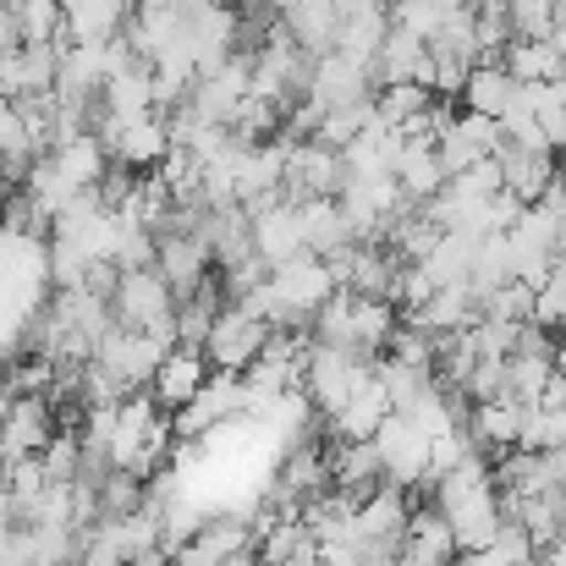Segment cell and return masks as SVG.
Wrapping results in <instances>:
<instances>
[{
  "label": "cell",
  "instance_id": "obj_40",
  "mask_svg": "<svg viewBox=\"0 0 566 566\" xmlns=\"http://www.w3.org/2000/svg\"><path fill=\"white\" fill-rule=\"evenodd\" d=\"M506 22L517 39H551L556 28V0H506Z\"/></svg>",
  "mask_w": 566,
  "mask_h": 566
},
{
  "label": "cell",
  "instance_id": "obj_34",
  "mask_svg": "<svg viewBox=\"0 0 566 566\" xmlns=\"http://www.w3.org/2000/svg\"><path fill=\"white\" fill-rule=\"evenodd\" d=\"M308 545H319V539H314V528H308L303 517H281V523L259 539V562L281 566V562H292L297 551H308Z\"/></svg>",
  "mask_w": 566,
  "mask_h": 566
},
{
  "label": "cell",
  "instance_id": "obj_46",
  "mask_svg": "<svg viewBox=\"0 0 566 566\" xmlns=\"http://www.w3.org/2000/svg\"><path fill=\"white\" fill-rule=\"evenodd\" d=\"M539 127H545L551 149H556V155H566V111H562V116H539Z\"/></svg>",
  "mask_w": 566,
  "mask_h": 566
},
{
  "label": "cell",
  "instance_id": "obj_36",
  "mask_svg": "<svg viewBox=\"0 0 566 566\" xmlns=\"http://www.w3.org/2000/svg\"><path fill=\"white\" fill-rule=\"evenodd\" d=\"M446 188L457 192L462 203H490L495 192L506 188V171H501V155H490V160H479V166H468L462 177H451Z\"/></svg>",
  "mask_w": 566,
  "mask_h": 566
},
{
  "label": "cell",
  "instance_id": "obj_10",
  "mask_svg": "<svg viewBox=\"0 0 566 566\" xmlns=\"http://www.w3.org/2000/svg\"><path fill=\"white\" fill-rule=\"evenodd\" d=\"M369 83H375L369 66H358L353 55L331 50V55L314 61V88H308V99H314L319 111H331V105H358V99H375Z\"/></svg>",
  "mask_w": 566,
  "mask_h": 566
},
{
  "label": "cell",
  "instance_id": "obj_25",
  "mask_svg": "<svg viewBox=\"0 0 566 566\" xmlns=\"http://www.w3.org/2000/svg\"><path fill=\"white\" fill-rule=\"evenodd\" d=\"M462 99L468 111H484V116H506L512 99H517V77L506 72V61H479L462 83Z\"/></svg>",
  "mask_w": 566,
  "mask_h": 566
},
{
  "label": "cell",
  "instance_id": "obj_14",
  "mask_svg": "<svg viewBox=\"0 0 566 566\" xmlns=\"http://www.w3.org/2000/svg\"><path fill=\"white\" fill-rule=\"evenodd\" d=\"M479 319H484V308H479V292H473V286H434V297L407 314V325L423 331V336L468 331V325H479Z\"/></svg>",
  "mask_w": 566,
  "mask_h": 566
},
{
  "label": "cell",
  "instance_id": "obj_7",
  "mask_svg": "<svg viewBox=\"0 0 566 566\" xmlns=\"http://www.w3.org/2000/svg\"><path fill=\"white\" fill-rule=\"evenodd\" d=\"M270 286H275V297L292 308V314H319V303L336 292V270H331V259L325 253H297V259H286V264H275L270 270Z\"/></svg>",
  "mask_w": 566,
  "mask_h": 566
},
{
  "label": "cell",
  "instance_id": "obj_33",
  "mask_svg": "<svg viewBox=\"0 0 566 566\" xmlns=\"http://www.w3.org/2000/svg\"><path fill=\"white\" fill-rule=\"evenodd\" d=\"M369 116H375V99H358V105H331L325 116H319V144H331V149H347L364 127H369Z\"/></svg>",
  "mask_w": 566,
  "mask_h": 566
},
{
  "label": "cell",
  "instance_id": "obj_47",
  "mask_svg": "<svg viewBox=\"0 0 566 566\" xmlns=\"http://www.w3.org/2000/svg\"><path fill=\"white\" fill-rule=\"evenodd\" d=\"M539 407H566V375H562V369L545 379V396H539Z\"/></svg>",
  "mask_w": 566,
  "mask_h": 566
},
{
  "label": "cell",
  "instance_id": "obj_27",
  "mask_svg": "<svg viewBox=\"0 0 566 566\" xmlns=\"http://www.w3.org/2000/svg\"><path fill=\"white\" fill-rule=\"evenodd\" d=\"M401 551H412V556H429V562H457V534H451V517L440 512V501L412 512Z\"/></svg>",
  "mask_w": 566,
  "mask_h": 566
},
{
  "label": "cell",
  "instance_id": "obj_11",
  "mask_svg": "<svg viewBox=\"0 0 566 566\" xmlns=\"http://www.w3.org/2000/svg\"><path fill=\"white\" fill-rule=\"evenodd\" d=\"M50 440H55L50 396H11V418H6V434H0V462L39 457Z\"/></svg>",
  "mask_w": 566,
  "mask_h": 566
},
{
  "label": "cell",
  "instance_id": "obj_53",
  "mask_svg": "<svg viewBox=\"0 0 566 566\" xmlns=\"http://www.w3.org/2000/svg\"><path fill=\"white\" fill-rule=\"evenodd\" d=\"M556 259H566V220H562V231H556Z\"/></svg>",
  "mask_w": 566,
  "mask_h": 566
},
{
  "label": "cell",
  "instance_id": "obj_48",
  "mask_svg": "<svg viewBox=\"0 0 566 566\" xmlns=\"http://www.w3.org/2000/svg\"><path fill=\"white\" fill-rule=\"evenodd\" d=\"M539 562H545V566H566V534L556 539V545H545V551H539Z\"/></svg>",
  "mask_w": 566,
  "mask_h": 566
},
{
  "label": "cell",
  "instance_id": "obj_28",
  "mask_svg": "<svg viewBox=\"0 0 566 566\" xmlns=\"http://www.w3.org/2000/svg\"><path fill=\"white\" fill-rule=\"evenodd\" d=\"M506 72L517 83H551V77H566V55L551 44V39H512L506 44Z\"/></svg>",
  "mask_w": 566,
  "mask_h": 566
},
{
  "label": "cell",
  "instance_id": "obj_21",
  "mask_svg": "<svg viewBox=\"0 0 566 566\" xmlns=\"http://www.w3.org/2000/svg\"><path fill=\"white\" fill-rule=\"evenodd\" d=\"M501 171H506V192H517L523 203H539L556 188V155L551 149H501Z\"/></svg>",
  "mask_w": 566,
  "mask_h": 566
},
{
  "label": "cell",
  "instance_id": "obj_16",
  "mask_svg": "<svg viewBox=\"0 0 566 566\" xmlns=\"http://www.w3.org/2000/svg\"><path fill=\"white\" fill-rule=\"evenodd\" d=\"M407 523H412V506H407V490L401 484H379L375 495L358 506V528H364V545H401L407 539Z\"/></svg>",
  "mask_w": 566,
  "mask_h": 566
},
{
  "label": "cell",
  "instance_id": "obj_12",
  "mask_svg": "<svg viewBox=\"0 0 566 566\" xmlns=\"http://www.w3.org/2000/svg\"><path fill=\"white\" fill-rule=\"evenodd\" d=\"M209 375H214V369H209V358H203L198 347H171L166 364H160L155 379H149V390H155V401H160L166 412H182L192 396L203 390V379Z\"/></svg>",
  "mask_w": 566,
  "mask_h": 566
},
{
  "label": "cell",
  "instance_id": "obj_20",
  "mask_svg": "<svg viewBox=\"0 0 566 566\" xmlns=\"http://www.w3.org/2000/svg\"><path fill=\"white\" fill-rule=\"evenodd\" d=\"M297 220H303V242H308V253H336V248H347V242H358L353 237V220H347V209H342V198H303L297 203Z\"/></svg>",
  "mask_w": 566,
  "mask_h": 566
},
{
  "label": "cell",
  "instance_id": "obj_18",
  "mask_svg": "<svg viewBox=\"0 0 566 566\" xmlns=\"http://www.w3.org/2000/svg\"><path fill=\"white\" fill-rule=\"evenodd\" d=\"M396 182L407 192V203H429L434 192H446V166H440V149L434 138H407L401 155H396Z\"/></svg>",
  "mask_w": 566,
  "mask_h": 566
},
{
  "label": "cell",
  "instance_id": "obj_29",
  "mask_svg": "<svg viewBox=\"0 0 566 566\" xmlns=\"http://www.w3.org/2000/svg\"><path fill=\"white\" fill-rule=\"evenodd\" d=\"M556 375V358H539V353H512L506 358V396L517 407H539L545 396V379Z\"/></svg>",
  "mask_w": 566,
  "mask_h": 566
},
{
  "label": "cell",
  "instance_id": "obj_15",
  "mask_svg": "<svg viewBox=\"0 0 566 566\" xmlns=\"http://www.w3.org/2000/svg\"><path fill=\"white\" fill-rule=\"evenodd\" d=\"M342 0H292L286 11H281V22H286V33L308 50V55H331L336 50V33H342Z\"/></svg>",
  "mask_w": 566,
  "mask_h": 566
},
{
  "label": "cell",
  "instance_id": "obj_43",
  "mask_svg": "<svg viewBox=\"0 0 566 566\" xmlns=\"http://www.w3.org/2000/svg\"><path fill=\"white\" fill-rule=\"evenodd\" d=\"M523 209H528V203H523L517 192L501 188L495 198H490V203H484V214H490V231H512V226L523 220Z\"/></svg>",
  "mask_w": 566,
  "mask_h": 566
},
{
  "label": "cell",
  "instance_id": "obj_31",
  "mask_svg": "<svg viewBox=\"0 0 566 566\" xmlns=\"http://www.w3.org/2000/svg\"><path fill=\"white\" fill-rule=\"evenodd\" d=\"M534 303H539V286H528V281H517V275L479 297L484 319H506V325H528V319H534Z\"/></svg>",
  "mask_w": 566,
  "mask_h": 566
},
{
  "label": "cell",
  "instance_id": "obj_37",
  "mask_svg": "<svg viewBox=\"0 0 566 566\" xmlns=\"http://www.w3.org/2000/svg\"><path fill=\"white\" fill-rule=\"evenodd\" d=\"M473 451H479V446H473L468 423H462V429H446V434H434V440H429V479H423V484L446 479V473H451V468H462Z\"/></svg>",
  "mask_w": 566,
  "mask_h": 566
},
{
  "label": "cell",
  "instance_id": "obj_50",
  "mask_svg": "<svg viewBox=\"0 0 566 566\" xmlns=\"http://www.w3.org/2000/svg\"><path fill=\"white\" fill-rule=\"evenodd\" d=\"M6 418H11V390L0 385V434H6Z\"/></svg>",
  "mask_w": 566,
  "mask_h": 566
},
{
  "label": "cell",
  "instance_id": "obj_39",
  "mask_svg": "<svg viewBox=\"0 0 566 566\" xmlns=\"http://www.w3.org/2000/svg\"><path fill=\"white\" fill-rule=\"evenodd\" d=\"M88 270H94V259H88L72 237H55V242H50V275H55V286H61V292L83 286V281H88Z\"/></svg>",
  "mask_w": 566,
  "mask_h": 566
},
{
  "label": "cell",
  "instance_id": "obj_32",
  "mask_svg": "<svg viewBox=\"0 0 566 566\" xmlns=\"http://www.w3.org/2000/svg\"><path fill=\"white\" fill-rule=\"evenodd\" d=\"M353 303H358V292H353V286H336V292L319 303V314H314V336L331 342V347H358V336H353ZM358 353H364V347H358Z\"/></svg>",
  "mask_w": 566,
  "mask_h": 566
},
{
  "label": "cell",
  "instance_id": "obj_30",
  "mask_svg": "<svg viewBox=\"0 0 566 566\" xmlns=\"http://www.w3.org/2000/svg\"><path fill=\"white\" fill-rule=\"evenodd\" d=\"M353 336H358L364 353L390 347V336H396V303H390V297H364V292H358V303H353Z\"/></svg>",
  "mask_w": 566,
  "mask_h": 566
},
{
  "label": "cell",
  "instance_id": "obj_35",
  "mask_svg": "<svg viewBox=\"0 0 566 566\" xmlns=\"http://www.w3.org/2000/svg\"><path fill=\"white\" fill-rule=\"evenodd\" d=\"M39 462H44L50 484H77V473H83V434L77 429H55V440L39 451Z\"/></svg>",
  "mask_w": 566,
  "mask_h": 566
},
{
  "label": "cell",
  "instance_id": "obj_3",
  "mask_svg": "<svg viewBox=\"0 0 566 566\" xmlns=\"http://www.w3.org/2000/svg\"><path fill=\"white\" fill-rule=\"evenodd\" d=\"M242 412H248V375L214 369V375L203 379V390L171 418V429H177L182 440H198V434H209L214 423H237Z\"/></svg>",
  "mask_w": 566,
  "mask_h": 566
},
{
  "label": "cell",
  "instance_id": "obj_2",
  "mask_svg": "<svg viewBox=\"0 0 566 566\" xmlns=\"http://www.w3.org/2000/svg\"><path fill=\"white\" fill-rule=\"evenodd\" d=\"M270 331H275V325H264V319H259V314H248L242 303H226V314L214 319V331H209V342H203L209 369L248 375V369H253V358L264 353Z\"/></svg>",
  "mask_w": 566,
  "mask_h": 566
},
{
  "label": "cell",
  "instance_id": "obj_4",
  "mask_svg": "<svg viewBox=\"0 0 566 566\" xmlns=\"http://www.w3.org/2000/svg\"><path fill=\"white\" fill-rule=\"evenodd\" d=\"M342 188H347V160H342V149H331V144H319V138L292 144L286 182H281V192H286L292 203H303V198H342Z\"/></svg>",
  "mask_w": 566,
  "mask_h": 566
},
{
  "label": "cell",
  "instance_id": "obj_41",
  "mask_svg": "<svg viewBox=\"0 0 566 566\" xmlns=\"http://www.w3.org/2000/svg\"><path fill=\"white\" fill-rule=\"evenodd\" d=\"M462 396L468 401H501L506 396V358H479L468 385H462Z\"/></svg>",
  "mask_w": 566,
  "mask_h": 566
},
{
  "label": "cell",
  "instance_id": "obj_9",
  "mask_svg": "<svg viewBox=\"0 0 566 566\" xmlns=\"http://www.w3.org/2000/svg\"><path fill=\"white\" fill-rule=\"evenodd\" d=\"M209 264H214V248L198 231H160L155 237V270L171 281L177 297H188L209 281Z\"/></svg>",
  "mask_w": 566,
  "mask_h": 566
},
{
  "label": "cell",
  "instance_id": "obj_19",
  "mask_svg": "<svg viewBox=\"0 0 566 566\" xmlns=\"http://www.w3.org/2000/svg\"><path fill=\"white\" fill-rule=\"evenodd\" d=\"M50 160H55V171H61V177H66L77 192L99 188V182H105V171H111V149L99 144V133L61 138V144L50 149Z\"/></svg>",
  "mask_w": 566,
  "mask_h": 566
},
{
  "label": "cell",
  "instance_id": "obj_22",
  "mask_svg": "<svg viewBox=\"0 0 566 566\" xmlns=\"http://www.w3.org/2000/svg\"><path fill=\"white\" fill-rule=\"evenodd\" d=\"M468 434H473L479 451H512L517 434H523V407H517L512 396H501V401H473Z\"/></svg>",
  "mask_w": 566,
  "mask_h": 566
},
{
  "label": "cell",
  "instance_id": "obj_54",
  "mask_svg": "<svg viewBox=\"0 0 566 566\" xmlns=\"http://www.w3.org/2000/svg\"><path fill=\"white\" fill-rule=\"evenodd\" d=\"M220 6H237V0H220Z\"/></svg>",
  "mask_w": 566,
  "mask_h": 566
},
{
  "label": "cell",
  "instance_id": "obj_13",
  "mask_svg": "<svg viewBox=\"0 0 566 566\" xmlns=\"http://www.w3.org/2000/svg\"><path fill=\"white\" fill-rule=\"evenodd\" d=\"M375 83H429L434 88V61H429V39H418L412 28L390 22V39L375 61Z\"/></svg>",
  "mask_w": 566,
  "mask_h": 566
},
{
  "label": "cell",
  "instance_id": "obj_45",
  "mask_svg": "<svg viewBox=\"0 0 566 566\" xmlns=\"http://www.w3.org/2000/svg\"><path fill=\"white\" fill-rule=\"evenodd\" d=\"M451 566H512V562H506V556L490 545V551H462V556H457Z\"/></svg>",
  "mask_w": 566,
  "mask_h": 566
},
{
  "label": "cell",
  "instance_id": "obj_17",
  "mask_svg": "<svg viewBox=\"0 0 566 566\" xmlns=\"http://www.w3.org/2000/svg\"><path fill=\"white\" fill-rule=\"evenodd\" d=\"M396 412V401H390V390H385V379L369 369V375L358 379V390H353V401L331 418L336 423V434L342 440H375V429Z\"/></svg>",
  "mask_w": 566,
  "mask_h": 566
},
{
  "label": "cell",
  "instance_id": "obj_6",
  "mask_svg": "<svg viewBox=\"0 0 566 566\" xmlns=\"http://www.w3.org/2000/svg\"><path fill=\"white\" fill-rule=\"evenodd\" d=\"M375 446H379V457H385V479H390V484L412 490V484L429 479V434H423L407 412H390V418L379 423Z\"/></svg>",
  "mask_w": 566,
  "mask_h": 566
},
{
  "label": "cell",
  "instance_id": "obj_8",
  "mask_svg": "<svg viewBox=\"0 0 566 566\" xmlns=\"http://www.w3.org/2000/svg\"><path fill=\"white\" fill-rule=\"evenodd\" d=\"M55 77H61V44H11V50H0V94L6 99L50 94Z\"/></svg>",
  "mask_w": 566,
  "mask_h": 566
},
{
  "label": "cell",
  "instance_id": "obj_52",
  "mask_svg": "<svg viewBox=\"0 0 566 566\" xmlns=\"http://www.w3.org/2000/svg\"><path fill=\"white\" fill-rule=\"evenodd\" d=\"M556 188L566 192V155H556Z\"/></svg>",
  "mask_w": 566,
  "mask_h": 566
},
{
  "label": "cell",
  "instance_id": "obj_51",
  "mask_svg": "<svg viewBox=\"0 0 566 566\" xmlns=\"http://www.w3.org/2000/svg\"><path fill=\"white\" fill-rule=\"evenodd\" d=\"M551 33H566V0H556V28Z\"/></svg>",
  "mask_w": 566,
  "mask_h": 566
},
{
  "label": "cell",
  "instance_id": "obj_1",
  "mask_svg": "<svg viewBox=\"0 0 566 566\" xmlns=\"http://www.w3.org/2000/svg\"><path fill=\"white\" fill-rule=\"evenodd\" d=\"M111 308H116V325H127V331L177 336V292H171V281L155 264L149 270H122Z\"/></svg>",
  "mask_w": 566,
  "mask_h": 566
},
{
  "label": "cell",
  "instance_id": "obj_38",
  "mask_svg": "<svg viewBox=\"0 0 566 566\" xmlns=\"http://www.w3.org/2000/svg\"><path fill=\"white\" fill-rule=\"evenodd\" d=\"M6 473H0V484L11 490V501L17 506H28V501H39L44 490H50V473H44V462L39 457H17V462H0Z\"/></svg>",
  "mask_w": 566,
  "mask_h": 566
},
{
  "label": "cell",
  "instance_id": "obj_23",
  "mask_svg": "<svg viewBox=\"0 0 566 566\" xmlns=\"http://www.w3.org/2000/svg\"><path fill=\"white\" fill-rule=\"evenodd\" d=\"M385 39H390V6H369V11H347V17H342L336 50H342V55H353L358 66H369V72H375Z\"/></svg>",
  "mask_w": 566,
  "mask_h": 566
},
{
  "label": "cell",
  "instance_id": "obj_24",
  "mask_svg": "<svg viewBox=\"0 0 566 566\" xmlns=\"http://www.w3.org/2000/svg\"><path fill=\"white\" fill-rule=\"evenodd\" d=\"M105 111L116 116V122H138V116H149L155 111V61H138V66H127V72H116L111 83H105Z\"/></svg>",
  "mask_w": 566,
  "mask_h": 566
},
{
  "label": "cell",
  "instance_id": "obj_42",
  "mask_svg": "<svg viewBox=\"0 0 566 566\" xmlns=\"http://www.w3.org/2000/svg\"><path fill=\"white\" fill-rule=\"evenodd\" d=\"M523 99L534 105V116H562L566 111V77H551V83H523Z\"/></svg>",
  "mask_w": 566,
  "mask_h": 566
},
{
  "label": "cell",
  "instance_id": "obj_26",
  "mask_svg": "<svg viewBox=\"0 0 566 566\" xmlns=\"http://www.w3.org/2000/svg\"><path fill=\"white\" fill-rule=\"evenodd\" d=\"M473 248H479V237H468V231H440V242H434L429 259H418V264H423V275H429L434 286H468V275H473Z\"/></svg>",
  "mask_w": 566,
  "mask_h": 566
},
{
  "label": "cell",
  "instance_id": "obj_5",
  "mask_svg": "<svg viewBox=\"0 0 566 566\" xmlns=\"http://www.w3.org/2000/svg\"><path fill=\"white\" fill-rule=\"evenodd\" d=\"M177 347V336H155V331H127V325H111V336L99 342V364L105 369H116V375L127 379L133 390H144L155 369L166 364V353Z\"/></svg>",
  "mask_w": 566,
  "mask_h": 566
},
{
  "label": "cell",
  "instance_id": "obj_49",
  "mask_svg": "<svg viewBox=\"0 0 566 566\" xmlns=\"http://www.w3.org/2000/svg\"><path fill=\"white\" fill-rule=\"evenodd\" d=\"M220 566H264V562H259V551H237V556H226Z\"/></svg>",
  "mask_w": 566,
  "mask_h": 566
},
{
  "label": "cell",
  "instance_id": "obj_44",
  "mask_svg": "<svg viewBox=\"0 0 566 566\" xmlns=\"http://www.w3.org/2000/svg\"><path fill=\"white\" fill-rule=\"evenodd\" d=\"M226 556L214 551V545H203V539H188L182 551H177V566H220Z\"/></svg>",
  "mask_w": 566,
  "mask_h": 566
}]
</instances>
